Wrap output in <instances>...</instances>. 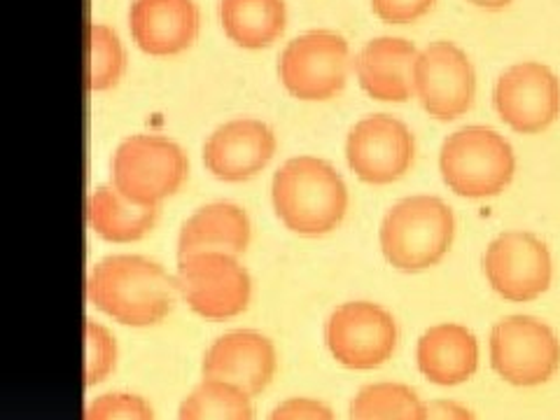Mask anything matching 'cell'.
Returning <instances> with one entry per match:
<instances>
[{
  "label": "cell",
  "instance_id": "obj_1",
  "mask_svg": "<svg viewBox=\"0 0 560 420\" xmlns=\"http://www.w3.org/2000/svg\"><path fill=\"white\" fill-rule=\"evenodd\" d=\"M178 280L145 255H108L86 278V296L96 311L127 327L164 323L178 302Z\"/></svg>",
  "mask_w": 560,
  "mask_h": 420
},
{
  "label": "cell",
  "instance_id": "obj_2",
  "mask_svg": "<svg viewBox=\"0 0 560 420\" xmlns=\"http://www.w3.org/2000/svg\"><path fill=\"white\" fill-rule=\"evenodd\" d=\"M273 213L288 232L318 238L339 230L350 195L343 175L323 156L296 154L271 178Z\"/></svg>",
  "mask_w": 560,
  "mask_h": 420
},
{
  "label": "cell",
  "instance_id": "obj_3",
  "mask_svg": "<svg viewBox=\"0 0 560 420\" xmlns=\"http://www.w3.org/2000/svg\"><path fill=\"white\" fill-rule=\"evenodd\" d=\"M453 238V208L432 195L399 199L385 210L378 226L383 259L401 273H420L440 265Z\"/></svg>",
  "mask_w": 560,
  "mask_h": 420
},
{
  "label": "cell",
  "instance_id": "obj_4",
  "mask_svg": "<svg viewBox=\"0 0 560 420\" xmlns=\"http://www.w3.org/2000/svg\"><path fill=\"white\" fill-rule=\"evenodd\" d=\"M440 173L455 197L495 199L514 180L516 154L500 131L469 125L453 131L442 143Z\"/></svg>",
  "mask_w": 560,
  "mask_h": 420
},
{
  "label": "cell",
  "instance_id": "obj_5",
  "mask_svg": "<svg viewBox=\"0 0 560 420\" xmlns=\"http://www.w3.org/2000/svg\"><path fill=\"white\" fill-rule=\"evenodd\" d=\"M189 175L185 150L162 133H131L115 148L110 185L136 206L160 208Z\"/></svg>",
  "mask_w": 560,
  "mask_h": 420
},
{
  "label": "cell",
  "instance_id": "obj_6",
  "mask_svg": "<svg viewBox=\"0 0 560 420\" xmlns=\"http://www.w3.org/2000/svg\"><path fill=\"white\" fill-rule=\"evenodd\" d=\"M353 68L348 40L331 28H311L292 38L278 57V80L296 101L335 98Z\"/></svg>",
  "mask_w": 560,
  "mask_h": 420
},
{
  "label": "cell",
  "instance_id": "obj_7",
  "mask_svg": "<svg viewBox=\"0 0 560 420\" xmlns=\"http://www.w3.org/2000/svg\"><path fill=\"white\" fill-rule=\"evenodd\" d=\"M488 355L493 372L516 388H537L560 370L556 331L535 315H506L490 329Z\"/></svg>",
  "mask_w": 560,
  "mask_h": 420
},
{
  "label": "cell",
  "instance_id": "obj_8",
  "mask_svg": "<svg viewBox=\"0 0 560 420\" xmlns=\"http://www.w3.org/2000/svg\"><path fill=\"white\" fill-rule=\"evenodd\" d=\"M175 280L187 308L206 320L236 318L253 300V278L238 255L195 253L180 257Z\"/></svg>",
  "mask_w": 560,
  "mask_h": 420
},
{
  "label": "cell",
  "instance_id": "obj_9",
  "mask_svg": "<svg viewBox=\"0 0 560 420\" xmlns=\"http://www.w3.org/2000/svg\"><path fill=\"white\" fill-rule=\"evenodd\" d=\"M397 341L395 315L376 302H343L325 323L329 355L353 372L378 370L395 355Z\"/></svg>",
  "mask_w": 560,
  "mask_h": 420
},
{
  "label": "cell",
  "instance_id": "obj_10",
  "mask_svg": "<svg viewBox=\"0 0 560 420\" xmlns=\"http://www.w3.org/2000/svg\"><path fill=\"white\" fill-rule=\"evenodd\" d=\"M346 164L364 185L385 187L405 178L416 162V138L395 115L374 113L346 133Z\"/></svg>",
  "mask_w": 560,
  "mask_h": 420
},
{
  "label": "cell",
  "instance_id": "obj_11",
  "mask_svg": "<svg viewBox=\"0 0 560 420\" xmlns=\"http://www.w3.org/2000/svg\"><path fill=\"white\" fill-rule=\"evenodd\" d=\"M413 96L436 121L467 115L477 96V73L467 51L451 40H434L418 51Z\"/></svg>",
  "mask_w": 560,
  "mask_h": 420
},
{
  "label": "cell",
  "instance_id": "obj_12",
  "mask_svg": "<svg viewBox=\"0 0 560 420\" xmlns=\"http://www.w3.org/2000/svg\"><path fill=\"white\" fill-rule=\"evenodd\" d=\"M483 273L490 290L506 302L528 304L551 288L553 261L547 243L530 232H502L488 243Z\"/></svg>",
  "mask_w": 560,
  "mask_h": 420
},
{
  "label": "cell",
  "instance_id": "obj_13",
  "mask_svg": "<svg viewBox=\"0 0 560 420\" xmlns=\"http://www.w3.org/2000/svg\"><path fill=\"white\" fill-rule=\"evenodd\" d=\"M493 108L512 131L537 136L560 117V80L545 63L518 61L495 80Z\"/></svg>",
  "mask_w": 560,
  "mask_h": 420
},
{
  "label": "cell",
  "instance_id": "obj_14",
  "mask_svg": "<svg viewBox=\"0 0 560 420\" xmlns=\"http://www.w3.org/2000/svg\"><path fill=\"white\" fill-rule=\"evenodd\" d=\"M273 129L257 117H234L210 131L201 145L206 171L220 183H248L276 156Z\"/></svg>",
  "mask_w": 560,
  "mask_h": 420
},
{
  "label": "cell",
  "instance_id": "obj_15",
  "mask_svg": "<svg viewBox=\"0 0 560 420\" xmlns=\"http://www.w3.org/2000/svg\"><path fill=\"white\" fill-rule=\"evenodd\" d=\"M278 370V353L269 337L255 329H234L206 348L203 378L234 383L250 397L265 393Z\"/></svg>",
  "mask_w": 560,
  "mask_h": 420
},
{
  "label": "cell",
  "instance_id": "obj_16",
  "mask_svg": "<svg viewBox=\"0 0 560 420\" xmlns=\"http://www.w3.org/2000/svg\"><path fill=\"white\" fill-rule=\"evenodd\" d=\"M199 8L195 0H131L129 33L148 57H175L195 45L199 35Z\"/></svg>",
  "mask_w": 560,
  "mask_h": 420
},
{
  "label": "cell",
  "instance_id": "obj_17",
  "mask_svg": "<svg viewBox=\"0 0 560 420\" xmlns=\"http://www.w3.org/2000/svg\"><path fill=\"white\" fill-rule=\"evenodd\" d=\"M418 49L407 38L378 35L364 43L353 59L362 92L381 103H407L413 96V63Z\"/></svg>",
  "mask_w": 560,
  "mask_h": 420
},
{
  "label": "cell",
  "instance_id": "obj_18",
  "mask_svg": "<svg viewBox=\"0 0 560 420\" xmlns=\"http://www.w3.org/2000/svg\"><path fill=\"white\" fill-rule=\"evenodd\" d=\"M479 355L475 331L460 323L432 325L416 343L418 372L442 388H453L475 376Z\"/></svg>",
  "mask_w": 560,
  "mask_h": 420
},
{
  "label": "cell",
  "instance_id": "obj_19",
  "mask_svg": "<svg viewBox=\"0 0 560 420\" xmlns=\"http://www.w3.org/2000/svg\"><path fill=\"white\" fill-rule=\"evenodd\" d=\"M253 224L245 208L232 201H213L197 208L183 224L175 241V255L187 257L195 253H230L248 250Z\"/></svg>",
  "mask_w": 560,
  "mask_h": 420
},
{
  "label": "cell",
  "instance_id": "obj_20",
  "mask_svg": "<svg viewBox=\"0 0 560 420\" xmlns=\"http://www.w3.org/2000/svg\"><path fill=\"white\" fill-rule=\"evenodd\" d=\"M86 224L105 243L129 245L143 241L160 220V208L136 206L108 183L86 197Z\"/></svg>",
  "mask_w": 560,
  "mask_h": 420
},
{
  "label": "cell",
  "instance_id": "obj_21",
  "mask_svg": "<svg viewBox=\"0 0 560 420\" xmlns=\"http://www.w3.org/2000/svg\"><path fill=\"white\" fill-rule=\"evenodd\" d=\"M220 26L241 49L271 47L285 31V0H218Z\"/></svg>",
  "mask_w": 560,
  "mask_h": 420
},
{
  "label": "cell",
  "instance_id": "obj_22",
  "mask_svg": "<svg viewBox=\"0 0 560 420\" xmlns=\"http://www.w3.org/2000/svg\"><path fill=\"white\" fill-rule=\"evenodd\" d=\"M428 401L407 383H366L350 399L348 420H425Z\"/></svg>",
  "mask_w": 560,
  "mask_h": 420
},
{
  "label": "cell",
  "instance_id": "obj_23",
  "mask_svg": "<svg viewBox=\"0 0 560 420\" xmlns=\"http://www.w3.org/2000/svg\"><path fill=\"white\" fill-rule=\"evenodd\" d=\"M178 420H255L253 397L234 383L203 378L180 401Z\"/></svg>",
  "mask_w": 560,
  "mask_h": 420
},
{
  "label": "cell",
  "instance_id": "obj_24",
  "mask_svg": "<svg viewBox=\"0 0 560 420\" xmlns=\"http://www.w3.org/2000/svg\"><path fill=\"white\" fill-rule=\"evenodd\" d=\"M86 92H108L125 75L127 55L119 35L105 24H86Z\"/></svg>",
  "mask_w": 560,
  "mask_h": 420
},
{
  "label": "cell",
  "instance_id": "obj_25",
  "mask_svg": "<svg viewBox=\"0 0 560 420\" xmlns=\"http://www.w3.org/2000/svg\"><path fill=\"white\" fill-rule=\"evenodd\" d=\"M117 341L113 331L86 318L84 320V388H94L115 372Z\"/></svg>",
  "mask_w": 560,
  "mask_h": 420
},
{
  "label": "cell",
  "instance_id": "obj_26",
  "mask_svg": "<svg viewBox=\"0 0 560 420\" xmlns=\"http://www.w3.org/2000/svg\"><path fill=\"white\" fill-rule=\"evenodd\" d=\"M84 420H154V411L136 393H105L90 401Z\"/></svg>",
  "mask_w": 560,
  "mask_h": 420
},
{
  "label": "cell",
  "instance_id": "obj_27",
  "mask_svg": "<svg viewBox=\"0 0 560 420\" xmlns=\"http://www.w3.org/2000/svg\"><path fill=\"white\" fill-rule=\"evenodd\" d=\"M370 3L378 20L390 26L413 24L434 8V0H370Z\"/></svg>",
  "mask_w": 560,
  "mask_h": 420
},
{
  "label": "cell",
  "instance_id": "obj_28",
  "mask_svg": "<svg viewBox=\"0 0 560 420\" xmlns=\"http://www.w3.org/2000/svg\"><path fill=\"white\" fill-rule=\"evenodd\" d=\"M267 420H337V416L320 399L288 397L269 413Z\"/></svg>",
  "mask_w": 560,
  "mask_h": 420
},
{
  "label": "cell",
  "instance_id": "obj_29",
  "mask_svg": "<svg viewBox=\"0 0 560 420\" xmlns=\"http://www.w3.org/2000/svg\"><path fill=\"white\" fill-rule=\"evenodd\" d=\"M425 420H477V416L471 413L465 405H460V401L432 399L428 401Z\"/></svg>",
  "mask_w": 560,
  "mask_h": 420
},
{
  "label": "cell",
  "instance_id": "obj_30",
  "mask_svg": "<svg viewBox=\"0 0 560 420\" xmlns=\"http://www.w3.org/2000/svg\"><path fill=\"white\" fill-rule=\"evenodd\" d=\"M469 3H471V5H477V8H481V10L495 12V10L510 8V5H512V0H469Z\"/></svg>",
  "mask_w": 560,
  "mask_h": 420
}]
</instances>
